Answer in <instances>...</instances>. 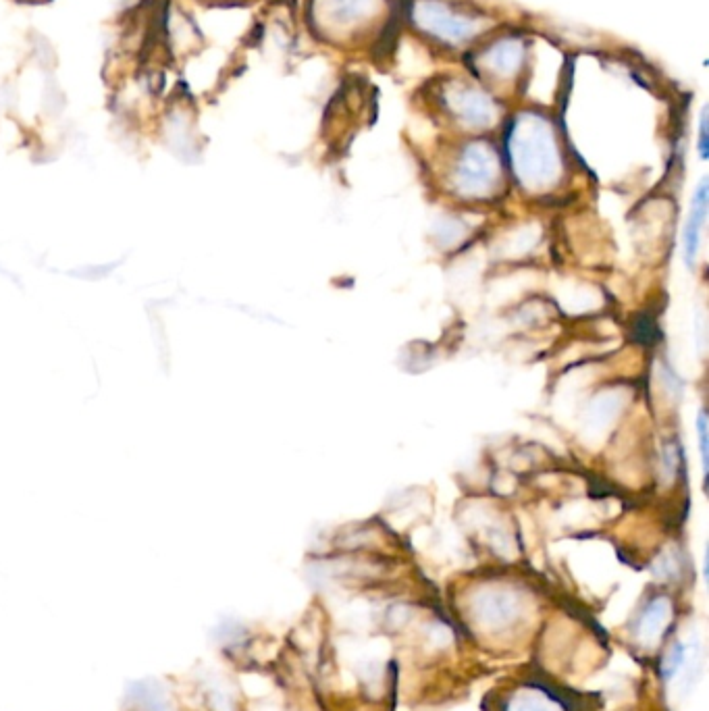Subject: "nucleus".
I'll return each mask as SVG.
<instances>
[{
    "label": "nucleus",
    "instance_id": "obj_1",
    "mask_svg": "<svg viewBox=\"0 0 709 711\" xmlns=\"http://www.w3.org/2000/svg\"><path fill=\"white\" fill-rule=\"evenodd\" d=\"M508 152L516 173L524 183L545 186L556 177L558 150L549 123L535 113H524L512 121Z\"/></svg>",
    "mask_w": 709,
    "mask_h": 711
},
{
    "label": "nucleus",
    "instance_id": "obj_2",
    "mask_svg": "<svg viewBox=\"0 0 709 711\" xmlns=\"http://www.w3.org/2000/svg\"><path fill=\"white\" fill-rule=\"evenodd\" d=\"M416 28L441 44L460 46L481 32V21L458 13L439 0H416L412 7Z\"/></svg>",
    "mask_w": 709,
    "mask_h": 711
},
{
    "label": "nucleus",
    "instance_id": "obj_3",
    "mask_svg": "<svg viewBox=\"0 0 709 711\" xmlns=\"http://www.w3.org/2000/svg\"><path fill=\"white\" fill-rule=\"evenodd\" d=\"M443 102L454 117L470 127H487L495 119V104L479 88L464 82H450L443 86Z\"/></svg>",
    "mask_w": 709,
    "mask_h": 711
},
{
    "label": "nucleus",
    "instance_id": "obj_4",
    "mask_svg": "<svg viewBox=\"0 0 709 711\" xmlns=\"http://www.w3.org/2000/svg\"><path fill=\"white\" fill-rule=\"evenodd\" d=\"M497 173L495 154L485 144H470L460 156L458 183L466 192H481Z\"/></svg>",
    "mask_w": 709,
    "mask_h": 711
},
{
    "label": "nucleus",
    "instance_id": "obj_5",
    "mask_svg": "<svg viewBox=\"0 0 709 711\" xmlns=\"http://www.w3.org/2000/svg\"><path fill=\"white\" fill-rule=\"evenodd\" d=\"M524 61V44L518 38H502L481 52L479 65L495 77H512Z\"/></svg>",
    "mask_w": 709,
    "mask_h": 711
},
{
    "label": "nucleus",
    "instance_id": "obj_6",
    "mask_svg": "<svg viewBox=\"0 0 709 711\" xmlns=\"http://www.w3.org/2000/svg\"><path fill=\"white\" fill-rule=\"evenodd\" d=\"M707 200H709V181L707 177L701 179V183L695 190V196L691 200V213L685 225V233H682V248H685V265L691 269L697 260L699 252V242H701V231L703 223L707 217Z\"/></svg>",
    "mask_w": 709,
    "mask_h": 711
},
{
    "label": "nucleus",
    "instance_id": "obj_7",
    "mask_svg": "<svg viewBox=\"0 0 709 711\" xmlns=\"http://www.w3.org/2000/svg\"><path fill=\"white\" fill-rule=\"evenodd\" d=\"M516 616H518V601L508 593L485 595V599L479 601V610H477L479 624H483L489 630H497L512 624Z\"/></svg>",
    "mask_w": 709,
    "mask_h": 711
},
{
    "label": "nucleus",
    "instance_id": "obj_8",
    "mask_svg": "<svg viewBox=\"0 0 709 711\" xmlns=\"http://www.w3.org/2000/svg\"><path fill=\"white\" fill-rule=\"evenodd\" d=\"M377 7V0H327L325 17L337 30L350 28L364 19H369Z\"/></svg>",
    "mask_w": 709,
    "mask_h": 711
},
{
    "label": "nucleus",
    "instance_id": "obj_9",
    "mask_svg": "<svg viewBox=\"0 0 709 711\" xmlns=\"http://www.w3.org/2000/svg\"><path fill=\"white\" fill-rule=\"evenodd\" d=\"M672 603L666 597H655L647 603V608L639 622V637L645 643H653L662 635V630L670 624Z\"/></svg>",
    "mask_w": 709,
    "mask_h": 711
},
{
    "label": "nucleus",
    "instance_id": "obj_10",
    "mask_svg": "<svg viewBox=\"0 0 709 711\" xmlns=\"http://www.w3.org/2000/svg\"><path fill=\"white\" fill-rule=\"evenodd\" d=\"M504 711H564L562 701L543 689H527L510 697Z\"/></svg>",
    "mask_w": 709,
    "mask_h": 711
},
{
    "label": "nucleus",
    "instance_id": "obj_11",
    "mask_svg": "<svg viewBox=\"0 0 709 711\" xmlns=\"http://www.w3.org/2000/svg\"><path fill=\"white\" fill-rule=\"evenodd\" d=\"M697 435H699V452H701V466H703V483H707L709 474V433H707V416L699 412L697 416Z\"/></svg>",
    "mask_w": 709,
    "mask_h": 711
},
{
    "label": "nucleus",
    "instance_id": "obj_12",
    "mask_svg": "<svg viewBox=\"0 0 709 711\" xmlns=\"http://www.w3.org/2000/svg\"><path fill=\"white\" fill-rule=\"evenodd\" d=\"M682 660H685V649H682L680 643H676V645H672V649L668 651L666 660H664V676L672 678V674L680 668Z\"/></svg>",
    "mask_w": 709,
    "mask_h": 711
},
{
    "label": "nucleus",
    "instance_id": "obj_13",
    "mask_svg": "<svg viewBox=\"0 0 709 711\" xmlns=\"http://www.w3.org/2000/svg\"><path fill=\"white\" fill-rule=\"evenodd\" d=\"M699 154L703 161H707L709 156V123H707V109L701 111V121H699Z\"/></svg>",
    "mask_w": 709,
    "mask_h": 711
}]
</instances>
